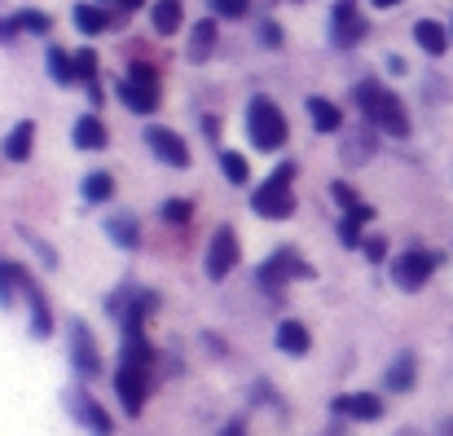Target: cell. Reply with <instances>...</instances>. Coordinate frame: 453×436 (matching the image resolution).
<instances>
[{"instance_id":"cell-32","label":"cell","mask_w":453,"mask_h":436,"mask_svg":"<svg viewBox=\"0 0 453 436\" xmlns=\"http://www.w3.org/2000/svg\"><path fill=\"white\" fill-rule=\"evenodd\" d=\"M75 80L80 84H97V53L93 49H80L75 53Z\"/></svg>"},{"instance_id":"cell-17","label":"cell","mask_w":453,"mask_h":436,"mask_svg":"<svg viewBox=\"0 0 453 436\" xmlns=\"http://www.w3.org/2000/svg\"><path fill=\"white\" fill-rule=\"evenodd\" d=\"M115 93H119V102L133 111V115H150V111H158V89H146V84H137V80H119L115 84Z\"/></svg>"},{"instance_id":"cell-31","label":"cell","mask_w":453,"mask_h":436,"mask_svg":"<svg viewBox=\"0 0 453 436\" xmlns=\"http://www.w3.org/2000/svg\"><path fill=\"white\" fill-rule=\"evenodd\" d=\"M370 154H374V133H361V137H348V142H343V163H348V167L365 163Z\"/></svg>"},{"instance_id":"cell-23","label":"cell","mask_w":453,"mask_h":436,"mask_svg":"<svg viewBox=\"0 0 453 436\" xmlns=\"http://www.w3.org/2000/svg\"><path fill=\"white\" fill-rule=\"evenodd\" d=\"M22 300L31 304V335H35V339H44V335L53 331V313H49L44 291L35 287V278H27V295H22Z\"/></svg>"},{"instance_id":"cell-7","label":"cell","mask_w":453,"mask_h":436,"mask_svg":"<svg viewBox=\"0 0 453 436\" xmlns=\"http://www.w3.org/2000/svg\"><path fill=\"white\" fill-rule=\"evenodd\" d=\"M238 261H242L238 234H234L229 225H220V230L211 234V243H207V278H211V283H225V278L238 269Z\"/></svg>"},{"instance_id":"cell-34","label":"cell","mask_w":453,"mask_h":436,"mask_svg":"<svg viewBox=\"0 0 453 436\" xmlns=\"http://www.w3.org/2000/svg\"><path fill=\"white\" fill-rule=\"evenodd\" d=\"M189 216H194V203H189V199H167V203H163V221H167V225H185Z\"/></svg>"},{"instance_id":"cell-3","label":"cell","mask_w":453,"mask_h":436,"mask_svg":"<svg viewBox=\"0 0 453 436\" xmlns=\"http://www.w3.org/2000/svg\"><path fill=\"white\" fill-rule=\"evenodd\" d=\"M247 142L256 150H282L287 142V115L273 97H251L247 102Z\"/></svg>"},{"instance_id":"cell-41","label":"cell","mask_w":453,"mask_h":436,"mask_svg":"<svg viewBox=\"0 0 453 436\" xmlns=\"http://www.w3.org/2000/svg\"><path fill=\"white\" fill-rule=\"evenodd\" d=\"M388 71H392V75H405V58L392 53V58H388Z\"/></svg>"},{"instance_id":"cell-38","label":"cell","mask_w":453,"mask_h":436,"mask_svg":"<svg viewBox=\"0 0 453 436\" xmlns=\"http://www.w3.org/2000/svg\"><path fill=\"white\" fill-rule=\"evenodd\" d=\"M128 80H137V84H146V89H158V71H154L150 62H133V66H128Z\"/></svg>"},{"instance_id":"cell-39","label":"cell","mask_w":453,"mask_h":436,"mask_svg":"<svg viewBox=\"0 0 453 436\" xmlns=\"http://www.w3.org/2000/svg\"><path fill=\"white\" fill-rule=\"evenodd\" d=\"M260 44H269V49H278V44H282V31H278V22H273V18H265V22H260Z\"/></svg>"},{"instance_id":"cell-5","label":"cell","mask_w":453,"mask_h":436,"mask_svg":"<svg viewBox=\"0 0 453 436\" xmlns=\"http://www.w3.org/2000/svg\"><path fill=\"white\" fill-rule=\"evenodd\" d=\"M66 339H71V366L80 379H97L102 375V353H97V339L88 331L84 317H71L66 322Z\"/></svg>"},{"instance_id":"cell-45","label":"cell","mask_w":453,"mask_h":436,"mask_svg":"<svg viewBox=\"0 0 453 436\" xmlns=\"http://www.w3.org/2000/svg\"><path fill=\"white\" fill-rule=\"evenodd\" d=\"M396 436H427V432H423V428H401Z\"/></svg>"},{"instance_id":"cell-15","label":"cell","mask_w":453,"mask_h":436,"mask_svg":"<svg viewBox=\"0 0 453 436\" xmlns=\"http://www.w3.org/2000/svg\"><path fill=\"white\" fill-rule=\"evenodd\" d=\"M216 35H220L216 18H198V22L189 27V49H185V58H189L194 66H203V62L216 53Z\"/></svg>"},{"instance_id":"cell-28","label":"cell","mask_w":453,"mask_h":436,"mask_svg":"<svg viewBox=\"0 0 453 436\" xmlns=\"http://www.w3.org/2000/svg\"><path fill=\"white\" fill-rule=\"evenodd\" d=\"M13 27L27 31V35H49V31H53V18H49L44 9H18V13H13Z\"/></svg>"},{"instance_id":"cell-24","label":"cell","mask_w":453,"mask_h":436,"mask_svg":"<svg viewBox=\"0 0 453 436\" xmlns=\"http://www.w3.org/2000/svg\"><path fill=\"white\" fill-rule=\"evenodd\" d=\"M303 106H308V120H312L317 133H339V128H343V111H339L334 102H326V97H308Z\"/></svg>"},{"instance_id":"cell-47","label":"cell","mask_w":453,"mask_h":436,"mask_svg":"<svg viewBox=\"0 0 453 436\" xmlns=\"http://www.w3.org/2000/svg\"><path fill=\"white\" fill-rule=\"evenodd\" d=\"M97 4H115V0H97Z\"/></svg>"},{"instance_id":"cell-12","label":"cell","mask_w":453,"mask_h":436,"mask_svg":"<svg viewBox=\"0 0 453 436\" xmlns=\"http://www.w3.org/2000/svg\"><path fill=\"white\" fill-rule=\"evenodd\" d=\"M330 410L343 415V419H357V424H379L383 419V397H374V393H343V397L330 401Z\"/></svg>"},{"instance_id":"cell-4","label":"cell","mask_w":453,"mask_h":436,"mask_svg":"<svg viewBox=\"0 0 453 436\" xmlns=\"http://www.w3.org/2000/svg\"><path fill=\"white\" fill-rule=\"evenodd\" d=\"M436 265H441L436 252H427V247H410V252H401V256L392 261V283H396L401 291H423L427 283H432Z\"/></svg>"},{"instance_id":"cell-40","label":"cell","mask_w":453,"mask_h":436,"mask_svg":"<svg viewBox=\"0 0 453 436\" xmlns=\"http://www.w3.org/2000/svg\"><path fill=\"white\" fill-rule=\"evenodd\" d=\"M13 35H18L13 18H0V44H13Z\"/></svg>"},{"instance_id":"cell-8","label":"cell","mask_w":453,"mask_h":436,"mask_svg":"<svg viewBox=\"0 0 453 436\" xmlns=\"http://www.w3.org/2000/svg\"><path fill=\"white\" fill-rule=\"evenodd\" d=\"M115 393H119V401H124V415H142L146 393H150V366L119 362V370H115Z\"/></svg>"},{"instance_id":"cell-1","label":"cell","mask_w":453,"mask_h":436,"mask_svg":"<svg viewBox=\"0 0 453 436\" xmlns=\"http://www.w3.org/2000/svg\"><path fill=\"white\" fill-rule=\"evenodd\" d=\"M352 97H357V106H361V115L379 128V133H388V137H410V111H405V102L388 89V84H379V80H361L357 89H352Z\"/></svg>"},{"instance_id":"cell-10","label":"cell","mask_w":453,"mask_h":436,"mask_svg":"<svg viewBox=\"0 0 453 436\" xmlns=\"http://www.w3.org/2000/svg\"><path fill=\"white\" fill-rule=\"evenodd\" d=\"M291 278H303V283H308V278H317V269L303 261L300 252H287V247H282V252H273V261H265L260 283H265V287H278V283H291Z\"/></svg>"},{"instance_id":"cell-18","label":"cell","mask_w":453,"mask_h":436,"mask_svg":"<svg viewBox=\"0 0 453 436\" xmlns=\"http://www.w3.org/2000/svg\"><path fill=\"white\" fill-rule=\"evenodd\" d=\"M273 339H278V348H282L287 357H303V353L312 348V335H308V326H303V322H296V317H282Z\"/></svg>"},{"instance_id":"cell-9","label":"cell","mask_w":453,"mask_h":436,"mask_svg":"<svg viewBox=\"0 0 453 436\" xmlns=\"http://www.w3.org/2000/svg\"><path fill=\"white\" fill-rule=\"evenodd\" d=\"M142 137H146V145H150V154L158 163H167V167H189V145H185V137H180L176 128L150 124Z\"/></svg>"},{"instance_id":"cell-37","label":"cell","mask_w":453,"mask_h":436,"mask_svg":"<svg viewBox=\"0 0 453 436\" xmlns=\"http://www.w3.org/2000/svg\"><path fill=\"white\" fill-rule=\"evenodd\" d=\"M361 252H365V261H370V265H383V261H388V238L370 234V238L361 243Z\"/></svg>"},{"instance_id":"cell-19","label":"cell","mask_w":453,"mask_h":436,"mask_svg":"<svg viewBox=\"0 0 453 436\" xmlns=\"http://www.w3.org/2000/svg\"><path fill=\"white\" fill-rule=\"evenodd\" d=\"M106 234H111V243L124 247V252H137V247H142V225H137L133 212H115V216L106 221Z\"/></svg>"},{"instance_id":"cell-11","label":"cell","mask_w":453,"mask_h":436,"mask_svg":"<svg viewBox=\"0 0 453 436\" xmlns=\"http://www.w3.org/2000/svg\"><path fill=\"white\" fill-rule=\"evenodd\" d=\"M66 406H71V415H75V424H84L93 436H111L115 432V419L84 393V388H75V393H66Z\"/></svg>"},{"instance_id":"cell-25","label":"cell","mask_w":453,"mask_h":436,"mask_svg":"<svg viewBox=\"0 0 453 436\" xmlns=\"http://www.w3.org/2000/svg\"><path fill=\"white\" fill-rule=\"evenodd\" d=\"M330 199H334L348 216H357V221H365V225L374 221V207H370V203H365V199H361V194L348 185V181H334V185H330Z\"/></svg>"},{"instance_id":"cell-44","label":"cell","mask_w":453,"mask_h":436,"mask_svg":"<svg viewBox=\"0 0 453 436\" xmlns=\"http://www.w3.org/2000/svg\"><path fill=\"white\" fill-rule=\"evenodd\" d=\"M370 4H374V9H396L401 0H370Z\"/></svg>"},{"instance_id":"cell-16","label":"cell","mask_w":453,"mask_h":436,"mask_svg":"<svg viewBox=\"0 0 453 436\" xmlns=\"http://www.w3.org/2000/svg\"><path fill=\"white\" fill-rule=\"evenodd\" d=\"M449 40H453L449 27H441L436 18H418V22H414V44H418L427 58H445V53H449Z\"/></svg>"},{"instance_id":"cell-36","label":"cell","mask_w":453,"mask_h":436,"mask_svg":"<svg viewBox=\"0 0 453 436\" xmlns=\"http://www.w3.org/2000/svg\"><path fill=\"white\" fill-rule=\"evenodd\" d=\"M22 238H27V243H31V252H35V256H40V261H44V265H49V269H58V252H53V247H49V243H44V238H35V234H31V230H22Z\"/></svg>"},{"instance_id":"cell-35","label":"cell","mask_w":453,"mask_h":436,"mask_svg":"<svg viewBox=\"0 0 453 436\" xmlns=\"http://www.w3.org/2000/svg\"><path fill=\"white\" fill-rule=\"evenodd\" d=\"M211 4V18H247L251 13V0H207Z\"/></svg>"},{"instance_id":"cell-42","label":"cell","mask_w":453,"mask_h":436,"mask_svg":"<svg viewBox=\"0 0 453 436\" xmlns=\"http://www.w3.org/2000/svg\"><path fill=\"white\" fill-rule=\"evenodd\" d=\"M84 89H88V102H93V106H102V102H106V97H102V84H84Z\"/></svg>"},{"instance_id":"cell-26","label":"cell","mask_w":453,"mask_h":436,"mask_svg":"<svg viewBox=\"0 0 453 436\" xmlns=\"http://www.w3.org/2000/svg\"><path fill=\"white\" fill-rule=\"evenodd\" d=\"M27 269L22 265H13V261H0V304L4 308H13V300L18 295H27Z\"/></svg>"},{"instance_id":"cell-20","label":"cell","mask_w":453,"mask_h":436,"mask_svg":"<svg viewBox=\"0 0 453 436\" xmlns=\"http://www.w3.org/2000/svg\"><path fill=\"white\" fill-rule=\"evenodd\" d=\"M150 27L158 35H176L185 27V4L180 0H154L150 4Z\"/></svg>"},{"instance_id":"cell-27","label":"cell","mask_w":453,"mask_h":436,"mask_svg":"<svg viewBox=\"0 0 453 436\" xmlns=\"http://www.w3.org/2000/svg\"><path fill=\"white\" fill-rule=\"evenodd\" d=\"M80 194H84V203H111V199H115V176H111L106 167H97V172L84 176Z\"/></svg>"},{"instance_id":"cell-33","label":"cell","mask_w":453,"mask_h":436,"mask_svg":"<svg viewBox=\"0 0 453 436\" xmlns=\"http://www.w3.org/2000/svg\"><path fill=\"white\" fill-rule=\"evenodd\" d=\"M361 225H365V221H357V216H343V221H339V243H343L348 252H361V243H365V238H361Z\"/></svg>"},{"instance_id":"cell-29","label":"cell","mask_w":453,"mask_h":436,"mask_svg":"<svg viewBox=\"0 0 453 436\" xmlns=\"http://www.w3.org/2000/svg\"><path fill=\"white\" fill-rule=\"evenodd\" d=\"M220 172H225L229 185H247L251 181V167H247V159L238 150H220Z\"/></svg>"},{"instance_id":"cell-30","label":"cell","mask_w":453,"mask_h":436,"mask_svg":"<svg viewBox=\"0 0 453 436\" xmlns=\"http://www.w3.org/2000/svg\"><path fill=\"white\" fill-rule=\"evenodd\" d=\"M49 75H53L58 84H75V53L49 49Z\"/></svg>"},{"instance_id":"cell-46","label":"cell","mask_w":453,"mask_h":436,"mask_svg":"<svg viewBox=\"0 0 453 436\" xmlns=\"http://www.w3.org/2000/svg\"><path fill=\"white\" fill-rule=\"evenodd\" d=\"M441 436H453V415L445 419V424H441Z\"/></svg>"},{"instance_id":"cell-48","label":"cell","mask_w":453,"mask_h":436,"mask_svg":"<svg viewBox=\"0 0 453 436\" xmlns=\"http://www.w3.org/2000/svg\"><path fill=\"white\" fill-rule=\"evenodd\" d=\"M449 35H453V22H449Z\"/></svg>"},{"instance_id":"cell-2","label":"cell","mask_w":453,"mask_h":436,"mask_svg":"<svg viewBox=\"0 0 453 436\" xmlns=\"http://www.w3.org/2000/svg\"><path fill=\"white\" fill-rule=\"evenodd\" d=\"M296 159H282L251 194V212L265 221H291L296 216Z\"/></svg>"},{"instance_id":"cell-14","label":"cell","mask_w":453,"mask_h":436,"mask_svg":"<svg viewBox=\"0 0 453 436\" xmlns=\"http://www.w3.org/2000/svg\"><path fill=\"white\" fill-rule=\"evenodd\" d=\"M71 22H75V31H84V35H102V31L115 27V13H111L106 4H97V0H80V4L71 9Z\"/></svg>"},{"instance_id":"cell-22","label":"cell","mask_w":453,"mask_h":436,"mask_svg":"<svg viewBox=\"0 0 453 436\" xmlns=\"http://www.w3.org/2000/svg\"><path fill=\"white\" fill-rule=\"evenodd\" d=\"M31 145H35V124L31 120H18L4 137V159L9 163H27L31 159Z\"/></svg>"},{"instance_id":"cell-6","label":"cell","mask_w":453,"mask_h":436,"mask_svg":"<svg viewBox=\"0 0 453 436\" xmlns=\"http://www.w3.org/2000/svg\"><path fill=\"white\" fill-rule=\"evenodd\" d=\"M365 31H370V22L361 18V4L357 0H334V9H330V44L334 49H357L365 40Z\"/></svg>"},{"instance_id":"cell-21","label":"cell","mask_w":453,"mask_h":436,"mask_svg":"<svg viewBox=\"0 0 453 436\" xmlns=\"http://www.w3.org/2000/svg\"><path fill=\"white\" fill-rule=\"evenodd\" d=\"M71 142L80 145V150H106V124H102V115H80L75 120V128H71Z\"/></svg>"},{"instance_id":"cell-43","label":"cell","mask_w":453,"mask_h":436,"mask_svg":"<svg viewBox=\"0 0 453 436\" xmlns=\"http://www.w3.org/2000/svg\"><path fill=\"white\" fill-rule=\"evenodd\" d=\"M115 4H119V9H142L146 0H115Z\"/></svg>"},{"instance_id":"cell-13","label":"cell","mask_w":453,"mask_h":436,"mask_svg":"<svg viewBox=\"0 0 453 436\" xmlns=\"http://www.w3.org/2000/svg\"><path fill=\"white\" fill-rule=\"evenodd\" d=\"M414 384H418V357H414V348H401L392 357V366L383 370V388L388 393H410Z\"/></svg>"}]
</instances>
